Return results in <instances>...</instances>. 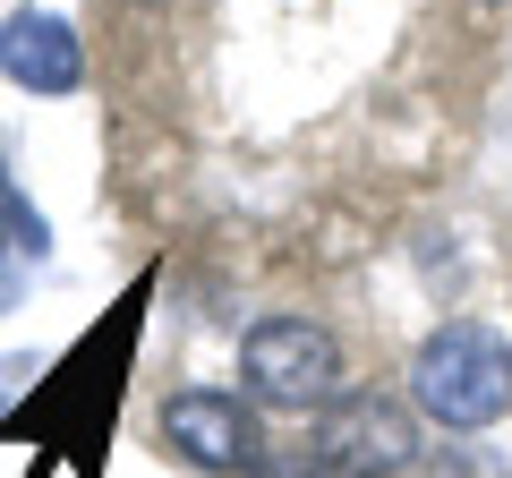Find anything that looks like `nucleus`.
I'll use <instances>...</instances> for the list:
<instances>
[{
	"instance_id": "obj_8",
	"label": "nucleus",
	"mask_w": 512,
	"mask_h": 478,
	"mask_svg": "<svg viewBox=\"0 0 512 478\" xmlns=\"http://www.w3.org/2000/svg\"><path fill=\"white\" fill-rule=\"evenodd\" d=\"M478 9H495V0H478Z\"/></svg>"
},
{
	"instance_id": "obj_7",
	"label": "nucleus",
	"mask_w": 512,
	"mask_h": 478,
	"mask_svg": "<svg viewBox=\"0 0 512 478\" xmlns=\"http://www.w3.org/2000/svg\"><path fill=\"white\" fill-rule=\"evenodd\" d=\"M256 478H308V461H256Z\"/></svg>"
},
{
	"instance_id": "obj_5",
	"label": "nucleus",
	"mask_w": 512,
	"mask_h": 478,
	"mask_svg": "<svg viewBox=\"0 0 512 478\" xmlns=\"http://www.w3.org/2000/svg\"><path fill=\"white\" fill-rule=\"evenodd\" d=\"M0 69L18 77V86H35V94H77V77H86V52H77V35L60 18H9L0 26Z\"/></svg>"
},
{
	"instance_id": "obj_6",
	"label": "nucleus",
	"mask_w": 512,
	"mask_h": 478,
	"mask_svg": "<svg viewBox=\"0 0 512 478\" xmlns=\"http://www.w3.org/2000/svg\"><path fill=\"white\" fill-rule=\"evenodd\" d=\"M43 248V222L26 214V205H9L0 197V308L18 299V274H26V257Z\"/></svg>"
},
{
	"instance_id": "obj_2",
	"label": "nucleus",
	"mask_w": 512,
	"mask_h": 478,
	"mask_svg": "<svg viewBox=\"0 0 512 478\" xmlns=\"http://www.w3.org/2000/svg\"><path fill=\"white\" fill-rule=\"evenodd\" d=\"M239 376L265 410H333L342 402V342L316 316H265L239 342Z\"/></svg>"
},
{
	"instance_id": "obj_4",
	"label": "nucleus",
	"mask_w": 512,
	"mask_h": 478,
	"mask_svg": "<svg viewBox=\"0 0 512 478\" xmlns=\"http://www.w3.org/2000/svg\"><path fill=\"white\" fill-rule=\"evenodd\" d=\"M163 444L197 470H256L265 444H256V410L239 393H214V385H188L163 402Z\"/></svg>"
},
{
	"instance_id": "obj_1",
	"label": "nucleus",
	"mask_w": 512,
	"mask_h": 478,
	"mask_svg": "<svg viewBox=\"0 0 512 478\" xmlns=\"http://www.w3.org/2000/svg\"><path fill=\"white\" fill-rule=\"evenodd\" d=\"M410 402L427 410L436 427H453V436H470V427H495L512 410V342L495 325H444L419 342V359H410Z\"/></svg>"
},
{
	"instance_id": "obj_3",
	"label": "nucleus",
	"mask_w": 512,
	"mask_h": 478,
	"mask_svg": "<svg viewBox=\"0 0 512 478\" xmlns=\"http://www.w3.org/2000/svg\"><path fill=\"white\" fill-rule=\"evenodd\" d=\"M419 461V419L393 393H342L316 419V470L325 478H410Z\"/></svg>"
}]
</instances>
